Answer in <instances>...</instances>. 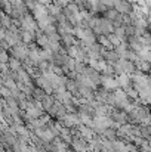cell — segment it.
Returning <instances> with one entry per match:
<instances>
[{"label":"cell","instance_id":"obj_1","mask_svg":"<svg viewBox=\"0 0 151 152\" xmlns=\"http://www.w3.org/2000/svg\"><path fill=\"white\" fill-rule=\"evenodd\" d=\"M7 61V55H6V52H3V62H6Z\"/></svg>","mask_w":151,"mask_h":152}]
</instances>
